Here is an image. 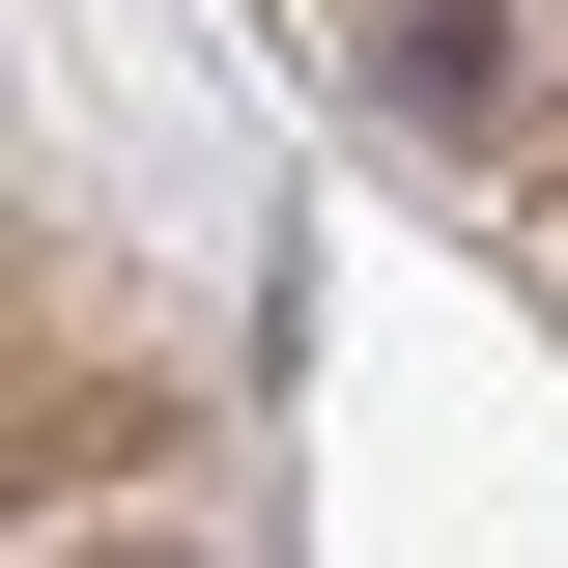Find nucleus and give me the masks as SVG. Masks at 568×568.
I'll list each match as a JSON object with an SVG mask.
<instances>
[{
  "label": "nucleus",
  "instance_id": "1",
  "mask_svg": "<svg viewBox=\"0 0 568 568\" xmlns=\"http://www.w3.org/2000/svg\"><path fill=\"white\" fill-rule=\"evenodd\" d=\"M85 511H171V369L85 342V256L29 284V540H85Z\"/></svg>",
  "mask_w": 568,
  "mask_h": 568
},
{
  "label": "nucleus",
  "instance_id": "2",
  "mask_svg": "<svg viewBox=\"0 0 568 568\" xmlns=\"http://www.w3.org/2000/svg\"><path fill=\"white\" fill-rule=\"evenodd\" d=\"M29 568H200V540H171V511H85V540H29Z\"/></svg>",
  "mask_w": 568,
  "mask_h": 568
}]
</instances>
